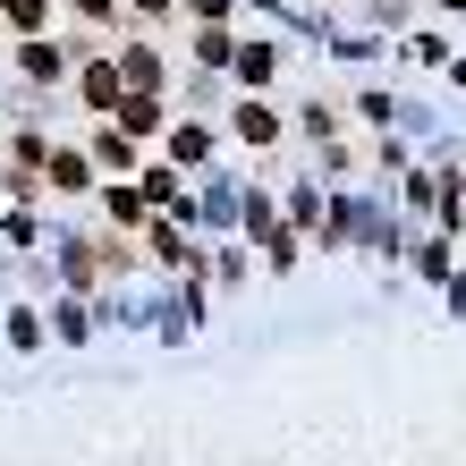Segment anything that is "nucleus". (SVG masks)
Listing matches in <instances>:
<instances>
[{"instance_id":"obj_10","label":"nucleus","mask_w":466,"mask_h":466,"mask_svg":"<svg viewBox=\"0 0 466 466\" xmlns=\"http://www.w3.org/2000/svg\"><path fill=\"white\" fill-rule=\"evenodd\" d=\"M86 153H94V170H102V178H136V170H145V145H136V136H119L111 119H94Z\"/></svg>"},{"instance_id":"obj_36","label":"nucleus","mask_w":466,"mask_h":466,"mask_svg":"<svg viewBox=\"0 0 466 466\" xmlns=\"http://www.w3.org/2000/svg\"><path fill=\"white\" fill-rule=\"evenodd\" d=\"M450 76H458V86H466V60H450Z\"/></svg>"},{"instance_id":"obj_37","label":"nucleus","mask_w":466,"mask_h":466,"mask_svg":"<svg viewBox=\"0 0 466 466\" xmlns=\"http://www.w3.org/2000/svg\"><path fill=\"white\" fill-rule=\"evenodd\" d=\"M458 196H466V187H458Z\"/></svg>"},{"instance_id":"obj_23","label":"nucleus","mask_w":466,"mask_h":466,"mask_svg":"<svg viewBox=\"0 0 466 466\" xmlns=\"http://www.w3.org/2000/svg\"><path fill=\"white\" fill-rule=\"evenodd\" d=\"M271 221H280V196L246 178V187H238V238H255V229H271Z\"/></svg>"},{"instance_id":"obj_5","label":"nucleus","mask_w":466,"mask_h":466,"mask_svg":"<svg viewBox=\"0 0 466 466\" xmlns=\"http://www.w3.org/2000/svg\"><path fill=\"white\" fill-rule=\"evenodd\" d=\"M111 60H119V86H127V94H170V51H161V43L119 35V43H111Z\"/></svg>"},{"instance_id":"obj_7","label":"nucleus","mask_w":466,"mask_h":466,"mask_svg":"<svg viewBox=\"0 0 466 466\" xmlns=\"http://www.w3.org/2000/svg\"><path fill=\"white\" fill-rule=\"evenodd\" d=\"M94 187H102V170H94V153L86 145H51L43 153V196H94Z\"/></svg>"},{"instance_id":"obj_26","label":"nucleus","mask_w":466,"mask_h":466,"mask_svg":"<svg viewBox=\"0 0 466 466\" xmlns=\"http://www.w3.org/2000/svg\"><path fill=\"white\" fill-rule=\"evenodd\" d=\"M68 17L86 25V35H111V43L127 35V9H119V0H68Z\"/></svg>"},{"instance_id":"obj_32","label":"nucleus","mask_w":466,"mask_h":466,"mask_svg":"<svg viewBox=\"0 0 466 466\" xmlns=\"http://www.w3.org/2000/svg\"><path fill=\"white\" fill-rule=\"evenodd\" d=\"M0 196L9 204H43V178L35 170H0Z\"/></svg>"},{"instance_id":"obj_18","label":"nucleus","mask_w":466,"mask_h":466,"mask_svg":"<svg viewBox=\"0 0 466 466\" xmlns=\"http://www.w3.org/2000/svg\"><path fill=\"white\" fill-rule=\"evenodd\" d=\"M196 196H204V229H212V238H238V187L204 170V187H196Z\"/></svg>"},{"instance_id":"obj_11","label":"nucleus","mask_w":466,"mask_h":466,"mask_svg":"<svg viewBox=\"0 0 466 466\" xmlns=\"http://www.w3.org/2000/svg\"><path fill=\"white\" fill-rule=\"evenodd\" d=\"M119 136H136V145H161V127H170V94H127L111 111Z\"/></svg>"},{"instance_id":"obj_21","label":"nucleus","mask_w":466,"mask_h":466,"mask_svg":"<svg viewBox=\"0 0 466 466\" xmlns=\"http://www.w3.org/2000/svg\"><path fill=\"white\" fill-rule=\"evenodd\" d=\"M441 187H450L441 170H424V161H407V170H399V204H407V212H441Z\"/></svg>"},{"instance_id":"obj_4","label":"nucleus","mask_w":466,"mask_h":466,"mask_svg":"<svg viewBox=\"0 0 466 466\" xmlns=\"http://www.w3.org/2000/svg\"><path fill=\"white\" fill-rule=\"evenodd\" d=\"M76 51L86 43H60V35H25V43H9V60H17V76L25 86H68V68H76Z\"/></svg>"},{"instance_id":"obj_22","label":"nucleus","mask_w":466,"mask_h":466,"mask_svg":"<svg viewBox=\"0 0 466 466\" xmlns=\"http://www.w3.org/2000/svg\"><path fill=\"white\" fill-rule=\"evenodd\" d=\"M0 35H9V43L51 35V0H0Z\"/></svg>"},{"instance_id":"obj_33","label":"nucleus","mask_w":466,"mask_h":466,"mask_svg":"<svg viewBox=\"0 0 466 466\" xmlns=\"http://www.w3.org/2000/svg\"><path fill=\"white\" fill-rule=\"evenodd\" d=\"M127 17H145V25H178V0H119Z\"/></svg>"},{"instance_id":"obj_28","label":"nucleus","mask_w":466,"mask_h":466,"mask_svg":"<svg viewBox=\"0 0 466 466\" xmlns=\"http://www.w3.org/2000/svg\"><path fill=\"white\" fill-rule=\"evenodd\" d=\"M356 246H365V255H407L416 238H407V229L390 221V212H365V238H356Z\"/></svg>"},{"instance_id":"obj_34","label":"nucleus","mask_w":466,"mask_h":466,"mask_svg":"<svg viewBox=\"0 0 466 466\" xmlns=\"http://www.w3.org/2000/svg\"><path fill=\"white\" fill-rule=\"evenodd\" d=\"M314 153H322V170H331V178L356 170V145H348V136H331V145H314Z\"/></svg>"},{"instance_id":"obj_16","label":"nucleus","mask_w":466,"mask_h":466,"mask_svg":"<svg viewBox=\"0 0 466 466\" xmlns=\"http://www.w3.org/2000/svg\"><path fill=\"white\" fill-rule=\"evenodd\" d=\"M339 102H322V94H306V102H297V111H289V136H306V145H331V136H339Z\"/></svg>"},{"instance_id":"obj_15","label":"nucleus","mask_w":466,"mask_h":466,"mask_svg":"<svg viewBox=\"0 0 466 466\" xmlns=\"http://www.w3.org/2000/svg\"><path fill=\"white\" fill-rule=\"evenodd\" d=\"M204 297H212V280H178V297L161 306V339H187L204 322Z\"/></svg>"},{"instance_id":"obj_29","label":"nucleus","mask_w":466,"mask_h":466,"mask_svg":"<svg viewBox=\"0 0 466 466\" xmlns=\"http://www.w3.org/2000/svg\"><path fill=\"white\" fill-rule=\"evenodd\" d=\"M407 60H424V68H450L458 51H450V35H432V25H416V35H407Z\"/></svg>"},{"instance_id":"obj_35","label":"nucleus","mask_w":466,"mask_h":466,"mask_svg":"<svg viewBox=\"0 0 466 466\" xmlns=\"http://www.w3.org/2000/svg\"><path fill=\"white\" fill-rule=\"evenodd\" d=\"M424 9H432V17H466V0H424Z\"/></svg>"},{"instance_id":"obj_3","label":"nucleus","mask_w":466,"mask_h":466,"mask_svg":"<svg viewBox=\"0 0 466 466\" xmlns=\"http://www.w3.org/2000/svg\"><path fill=\"white\" fill-rule=\"evenodd\" d=\"M68 86H76V111H94V119H111L119 102H127V86H119V60H111V43H86V51H76Z\"/></svg>"},{"instance_id":"obj_17","label":"nucleus","mask_w":466,"mask_h":466,"mask_svg":"<svg viewBox=\"0 0 466 466\" xmlns=\"http://www.w3.org/2000/svg\"><path fill=\"white\" fill-rule=\"evenodd\" d=\"M322 196H331L322 178H289V196H280V221L306 229V246H314V221H322Z\"/></svg>"},{"instance_id":"obj_31","label":"nucleus","mask_w":466,"mask_h":466,"mask_svg":"<svg viewBox=\"0 0 466 466\" xmlns=\"http://www.w3.org/2000/svg\"><path fill=\"white\" fill-rule=\"evenodd\" d=\"M416 271H424L432 289H441L450 271H458V263H450V238H416Z\"/></svg>"},{"instance_id":"obj_20","label":"nucleus","mask_w":466,"mask_h":466,"mask_svg":"<svg viewBox=\"0 0 466 466\" xmlns=\"http://www.w3.org/2000/svg\"><path fill=\"white\" fill-rule=\"evenodd\" d=\"M246 280H255V246L221 238V246H212V289H246Z\"/></svg>"},{"instance_id":"obj_6","label":"nucleus","mask_w":466,"mask_h":466,"mask_svg":"<svg viewBox=\"0 0 466 466\" xmlns=\"http://www.w3.org/2000/svg\"><path fill=\"white\" fill-rule=\"evenodd\" d=\"M280 60H289V51L271 43V35H238V60H229V86H238V94H271V86H280Z\"/></svg>"},{"instance_id":"obj_12","label":"nucleus","mask_w":466,"mask_h":466,"mask_svg":"<svg viewBox=\"0 0 466 466\" xmlns=\"http://www.w3.org/2000/svg\"><path fill=\"white\" fill-rule=\"evenodd\" d=\"M246 246H255V271H297V263H306V229H289V221L255 229Z\"/></svg>"},{"instance_id":"obj_27","label":"nucleus","mask_w":466,"mask_h":466,"mask_svg":"<svg viewBox=\"0 0 466 466\" xmlns=\"http://www.w3.org/2000/svg\"><path fill=\"white\" fill-rule=\"evenodd\" d=\"M348 111H356V119H365L373 136H390V119H399V94H390V86H365V94H356V102H348Z\"/></svg>"},{"instance_id":"obj_1","label":"nucleus","mask_w":466,"mask_h":466,"mask_svg":"<svg viewBox=\"0 0 466 466\" xmlns=\"http://www.w3.org/2000/svg\"><path fill=\"white\" fill-rule=\"evenodd\" d=\"M221 145H229V136L212 127V119H196V111H170V127H161V161L187 170V178H204L212 161H221Z\"/></svg>"},{"instance_id":"obj_8","label":"nucleus","mask_w":466,"mask_h":466,"mask_svg":"<svg viewBox=\"0 0 466 466\" xmlns=\"http://www.w3.org/2000/svg\"><path fill=\"white\" fill-rule=\"evenodd\" d=\"M43 331L60 339V348H86V339L102 331V314H94V297H76V289H60V297H51V306H43Z\"/></svg>"},{"instance_id":"obj_13","label":"nucleus","mask_w":466,"mask_h":466,"mask_svg":"<svg viewBox=\"0 0 466 466\" xmlns=\"http://www.w3.org/2000/svg\"><path fill=\"white\" fill-rule=\"evenodd\" d=\"M356 238H365V204L331 187V196H322V221H314V246H356Z\"/></svg>"},{"instance_id":"obj_24","label":"nucleus","mask_w":466,"mask_h":466,"mask_svg":"<svg viewBox=\"0 0 466 466\" xmlns=\"http://www.w3.org/2000/svg\"><path fill=\"white\" fill-rule=\"evenodd\" d=\"M0 246L35 255V246H43V212H35V204H0Z\"/></svg>"},{"instance_id":"obj_9","label":"nucleus","mask_w":466,"mask_h":466,"mask_svg":"<svg viewBox=\"0 0 466 466\" xmlns=\"http://www.w3.org/2000/svg\"><path fill=\"white\" fill-rule=\"evenodd\" d=\"M94 204H102V221H111L119 238H136V229L153 221V204H145V187H136V178H102V187H94Z\"/></svg>"},{"instance_id":"obj_30","label":"nucleus","mask_w":466,"mask_h":466,"mask_svg":"<svg viewBox=\"0 0 466 466\" xmlns=\"http://www.w3.org/2000/svg\"><path fill=\"white\" fill-rule=\"evenodd\" d=\"M238 9H246V0H178L187 25H238Z\"/></svg>"},{"instance_id":"obj_2","label":"nucleus","mask_w":466,"mask_h":466,"mask_svg":"<svg viewBox=\"0 0 466 466\" xmlns=\"http://www.w3.org/2000/svg\"><path fill=\"white\" fill-rule=\"evenodd\" d=\"M229 145L246 153H271V145H289V102H271V94H238L229 102V119H221Z\"/></svg>"},{"instance_id":"obj_19","label":"nucleus","mask_w":466,"mask_h":466,"mask_svg":"<svg viewBox=\"0 0 466 466\" xmlns=\"http://www.w3.org/2000/svg\"><path fill=\"white\" fill-rule=\"evenodd\" d=\"M0 339H9L17 356H43V306H0Z\"/></svg>"},{"instance_id":"obj_25","label":"nucleus","mask_w":466,"mask_h":466,"mask_svg":"<svg viewBox=\"0 0 466 466\" xmlns=\"http://www.w3.org/2000/svg\"><path fill=\"white\" fill-rule=\"evenodd\" d=\"M43 153H51L43 119H17V127H9V170H35V178H43Z\"/></svg>"},{"instance_id":"obj_14","label":"nucleus","mask_w":466,"mask_h":466,"mask_svg":"<svg viewBox=\"0 0 466 466\" xmlns=\"http://www.w3.org/2000/svg\"><path fill=\"white\" fill-rule=\"evenodd\" d=\"M187 60H196L204 76H229V60H238V25H187Z\"/></svg>"}]
</instances>
